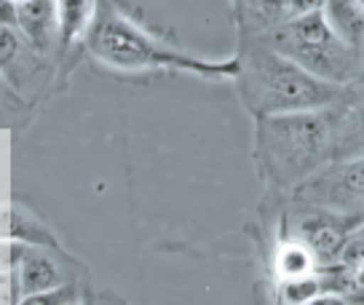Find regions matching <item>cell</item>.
Here are the masks:
<instances>
[{
	"label": "cell",
	"mask_w": 364,
	"mask_h": 305,
	"mask_svg": "<svg viewBox=\"0 0 364 305\" xmlns=\"http://www.w3.org/2000/svg\"><path fill=\"white\" fill-rule=\"evenodd\" d=\"M341 107L268 115L262 126V156L279 182H295L332 164Z\"/></svg>",
	"instance_id": "obj_1"
},
{
	"label": "cell",
	"mask_w": 364,
	"mask_h": 305,
	"mask_svg": "<svg viewBox=\"0 0 364 305\" xmlns=\"http://www.w3.org/2000/svg\"><path fill=\"white\" fill-rule=\"evenodd\" d=\"M314 252L306 244H287L279 255V273L282 279H297L314 273Z\"/></svg>",
	"instance_id": "obj_11"
},
{
	"label": "cell",
	"mask_w": 364,
	"mask_h": 305,
	"mask_svg": "<svg viewBox=\"0 0 364 305\" xmlns=\"http://www.w3.org/2000/svg\"><path fill=\"white\" fill-rule=\"evenodd\" d=\"M324 3L327 0H289V19L303 16V14L324 11Z\"/></svg>",
	"instance_id": "obj_16"
},
{
	"label": "cell",
	"mask_w": 364,
	"mask_h": 305,
	"mask_svg": "<svg viewBox=\"0 0 364 305\" xmlns=\"http://www.w3.org/2000/svg\"><path fill=\"white\" fill-rule=\"evenodd\" d=\"M324 16L330 27L353 48H362L364 43V3L362 0H327Z\"/></svg>",
	"instance_id": "obj_8"
},
{
	"label": "cell",
	"mask_w": 364,
	"mask_h": 305,
	"mask_svg": "<svg viewBox=\"0 0 364 305\" xmlns=\"http://www.w3.org/2000/svg\"><path fill=\"white\" fill-rule=\"evenodd\" d=\"M321 292H324L321 282L314 273L297 276V279H284V287H282V297L287 303H314Z\"/></svg>",
	"instance_id": "obj_12"
},
{
	"label": "cell",
	"mask_w": 364,
	"mask_h": 305,
	"mask_svg": "<svg viewBox=\"0 0 364 305\" xmlns=\"http://www.w3.org/2000/svg\"><path fill=\"white\" fill-rule=\"evenodd\" d=\"M359 80L364 83V43H362V48H359Z\"/></svg>",
	"instance_id": "obj_18"
},
{
	"label": "cell",
	"mask_w": 364,
	"mask_h": 305,
	"mask_svg": "<svg viewBox=\"0 0 364 305\" xmlns=\"http://www.w3.org/2000/svg\"><path fill=\"white\" fill-rule=\"evenodd\" d=\"M362 3H364V0H362Z\"/></svg>",
	"instance_id": "obj_19"
},
{
	"label": "cell",
	"mask_w": 364,
	"mask_h": 305,
	"mask_svg": "<svg viewBox=\"0 0 364 305\" xmlns=\"http://www.w3.org/2000/svg\"><path fill=\"white\" fill-rule=\"evenodd\" d=\"M16 16L24 35L33 46L46 48L57 27V3L54 0H16Z\"/></svg>",
	"instance_id": "obj_7"
},
{
	"label": "cell",
	"mask_w": 364,
	"mask_h": 305,
	"mask_svg": "<svg viewBox=\"0 0 364 305\" xmlns=\"http://www.w3.org/2000/svg\"><path fill=\"white\" fill-rule=\"evenodd\" d=\"M94 51L110 65L118 68H142V65H159V62H177L169 54H161L145 35L129 27L121 19H105L94 33Z\"/></svg>",
	"instance_id": "obj_4"
},
{
	"label": "cell",
	"mask_w": 364,
	"mask_h": 305,
	"mask_svg": "<svg viewBox=\"0 0 364 305\" xmlns=\"http://www.w3.org/2000/svg\"><path fill=\"white\" fill-rule=\"evenodd\" d=\"M19 51V38L11 27H3L0 24V68H6Z\"/></svg>",
	"instance_id": "obj_15"
},
{
	"label": "cell",
	"mask_w": 364,
	"mask_h": 305,
	"mask_svg": "<svg viewBox=\"0 0 364 305\" xmlns=\"http://www.w3.org/2000/svg\"><path fill=\"white\" fill-rule=\"evenodd\" d=\"M300 198L338 212L353 209L364 201V159L346 161L343 166H330L324 174H316L308 185H303Z\"/></svg>",
	"instance_id": "obj_5"
},
{
	"label": "cell",
	"mask_w": 364,
	"mask_h": 305,
	"mask_svg": "<svg viewBox=\"0 0 364 305\" xmlns=\"http://www.w3.org/2000/svg\"><path fill=\"white\" fill-rule=\"evenodd\" d=\"M356 159H364V107L346 105V107H341V113H338L332 161H356Z\"/></svg>",
	"instance_id": "obj_6"
},
{
	"label": "cell",
	"mask_w": 364,
	"mask_h": 305,
	"mask_svg": "<svg viewBox=\"0 0 364 305\" xmlns=\"http://www.w3.org/2000/svg\"><path fill=\"white\" fill-rule=\"evenodd\" d=\"M250 14L262 27H279L289 19V0H250Z\"/></svg>",
	"instance_id": "obj_13"
},
{
	"label": "cell",
	"mask_w": 364,
	"mask_h": 305,
	"mask_svg": "<svg viewBox=\"0 0 364 305\" xmlns=\"http://www.w3.org/2000/svg\"><path fill=\"white\" fill-rule=\"evenodd\" d=\"M89 16V0H59V24H62V38L70 41L78 33Z\"/></svg>",
	"instance_id": "obj_14"
},
{
	"label": "cell",
	"mask_w": 364,
	"mask_h": 305,
	"mask_svg": "<svg viewBox=\"0 0 364 305\" xmlns=\"http://www.w3.org/2000/svg\"><path fill=\"white\" fill-rule=\"evenodd\" d=\"M268 46L330 83L348 86L359 80V48L338 38L324 11L303 14L273 27Z\"/></svg>",
	"instance_id": "obj_3"
},
{
	"label": "cell",
	"mask_w": 364,
	"mask_h": 305,
	"mask_svg": "<svg viewBox=\"0 0 364 305\" xmlns=\"http://www.w3.org/2000/svg\"><path fill=\"white\" fill-rule=\"evenodd\" d=\"M0 24H3V27H14V24H19V16H16V3H14V0H0Z\"/></svg>",
	"instance_id": "obj_17"
},
{
	"label": "cell",
	"mask_w": 364,
	"mask_h": 305,
	"mask_svg": "<svg viewBox=\"0 0 364 305\" xmlns=\"http://www.w3.org/2000/svg\"><path fill=\"white\" fill-rule=\"evenodd\" d=\"M59 271L51 260L41 255H27L22 260V294H41L59 287Z\"/></svg>",
	"instance_id": "obj_10"
},
{
	"label": "cell",
	"mask_w": 364,
	"mask_h": 305,
	"mask_svg": "<svg viewBox=\"0 0 364 305\" xmlns=\"http://www.w3.org/2000/svg\"><path fill=\"white\" fill-rule=\"evenodd\" d=\"M346 241H348V230L327 220H318L308 228V247L318 260H335L346 249Z\"/></svg>",
	"instance_id": "obj_9"
},
{
	"label": "cell",
	"mask_w": 364,
	"mask_h": 305,
	"mask_svg": "<svg viewBox=\"0 0 364 305\" xmlns=\"http://www.w3.org/2000/svg\"><path fill=\"white\" fill-rule=\"evenodd\" d=\"M343 89L338 83L318 78L284 54L260 48L250 57L247 68V97L252 107L262 115L300 113V110H321L330 105H341Z\"/></svg>",
	"instance_id": "obj_2"
}]
</instances>
